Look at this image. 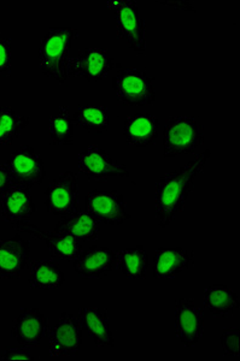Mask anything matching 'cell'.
<instances>
[{
	"label": "cell",
	"mask_w": 240,
	"mask_h": 361,
	"mask_svg": "<svg viewBox=\"0 0 240 361\" xmlns=\"http://www.w3.org/2000/svg\"><path fill=\"white\" fill-rule=\"evenodd\" d=\"M50 319L35 307L22 308L11 326V335L17 343L27 348H33L49 337Z\"/></svg>",
	"instance_id": "12"
},
{
	"label": "cell",
	"mask_w": 240,
	"mask_h": 361,
	"mask_svg": "<svg viewBox=\"0 0 240 361\" xmlns=\"http://www.w3.org/2000/svg\"><path fill=\"white\" fill-rule=\"evenodd\" d=\"M79 32L73 27H52L42 37L39 49V63L42 74L66 85L71 80V52Z\"/></svg>",
	"instance_id": "2"
},
{
	"label": "cell",
	"mask_w": 240,
	"mask_h": 361,
	"mask_svg": "<svg viewBox=\"0 0 240 361\" xmlns=\"http://www.w3.org/2000/svg\"><path fill=\"white\" fill-rule=\"evenodd\" d=\"M116 267V253L109 247L92 246L73 262L75 272L83 279H102Z\"/></svg>",
	"instance_id": "15"
},
{
	"label": "cell",
	"mask_w": 240,
	"mask_h": 361,
	"mask_svg": "<svg viewBox=\"0 0 240 361\" xmlns=\"http://www.w3.org/2000/svg\"><path fill=\"white\" fill-rule=\"evenodd\" d=\"M18 231L30 234L34 238L45 243L50 255L56 260H62V262H71L73 263L75 259L79 257L80 253L83 252V245L78 240L71 238L69 235L61 234V233H46L40 229L39 226L32 223H25L21 226H16Z\"/></svg>",
	"instance_id": "17"
},
{
	"label": "cell",
	"mask_w": 240,
	"mask_h": 361,
	"mask_svg": "<svg viewBox=\"0 0 240 361\" xmlns=\"http://www.w3.org/2000/svg\"><path fill=\"white\" fill-rule=\"evenodd\" d=\"M13 73L11 40L0 34V78H8Z\"/></svg>",
	"instance_id": "29"
},
{
	"label": "cell",
	"mask_w": 240,
	"mask_h": 361,
	"mask_svg": "<svg viewBox=\"0 0 240 361\" xmlns=\"http://www.w3.org/2000/svg\"><path fill=\"white\" fill-rule=\"evenodd\" d=\"M210 154V151L207 149L186 165L158 178L155 194V214L161 228L169 226L184 212L187 199L193 190L196 178L203 173Z\"/></svg>",
	"instance_id": "1"
},
{
	"label": "cell",
	"mask_w": 240,
	"mask_h": 361,
	"mask_svg": "<svg viewBox=\"0 0 240 361\" xmlns=\"http://www.w3.org/2000/svg\"><path fill=\"white\" fill-rule=\"evenodd\" d=\"M114 68V58L108 49L92 46L71 57L69 75L71 78H85L88 82H98L107 78Z\"/></svg>",
	"instance_id": "11"
},
{
	"label": "cell",
	"mask_w": 240,
	"mask_h": 361,
	"mask_svg": "<svg viewBox=\"0 0 240 361\" xmlns=\"http://www.w3.org/2000/svg\"><path fill=\"white\" fill-rule=\"evenodd\" d=\"M195 264V255L182 247H160L155 253L152 274L156 279H172Z\"/></svg>",
	"instance_id": "18"
},
{
	"label": "cell",
	"mask_w": 240,
	"mask_h": 361,
	"mask_svg": "<svg viewBox=\"0 0 240 361\" xmlns=\"http://www.w3.org/2000/svg\"><path fill=\"white\" fill-rule=\"evenodd\" d=\"M30 117L11 107H0V145H11L30 124Z\"/></svg>",
	"instance_id": "27"
},
{
	"label": "cell",
	"mask_w": 240,
	"mask_h": 361,
	"mask_svg": "<svg viewBox=\"0 0 240 361\" xmlns=\"http://www.w3.org/2000/svg\"><path fill=\"white\" fill-rule=\"evenodd\" d=\"M15 183L32 188L45 180L46 169L40 154L30 145H22L8 160Z\"/></svg>",
	"instance_id": "13"
},
{
	"label": "cell",
	"mask_w": 240,
	"mask_h": 361,
	"mask_svg": "<svg viewBox=\"0 0 240 361\" xmlns=\"http://www.w3.org/2000/svg\"><path fill=\"white\" fill-rule=\"evenodd\" d=\"M160 4L168 5L172 8H180V10H187V11H197L195 5L192 1H158Z\"/></svg>",
	"instance_id": "32"
},
{
	"label": "cell",
	"mask_w": 240,
	"mask_h": 361,
	"mask_svg": "<svg viewBox=\"0 0 240 361\" xmlns=\"http://www.w3.org/2000/svg\"><path fill=\"white\" fill-rule=\"evenodd\" d=\"M100 222L86 209H76L54 226V231L69 235L79 243H90L100 238Z\"/></svg>",
	"instance_id": "20"
},
{
	"label": "cell",
	"mask_w": 240,
	"mask_h": 361,
	"mask_svg": "<svg viewBox=\"0 0 240 361\" xmlns=\"http://www.w3.org/2000/svg\"><path fill=\"white\" fill-rule=\"evenodd\" d=\"M45 206L54 216L66 217L79 205V176L73 171H64L51 180L45 192Z\"/></svg>",
	"instance_id": "6"
},
{
	"label": "cell",
	"mask_w": 240,
	"mask_h": 361,
	"mask_svg": "<svg viewBox=\"0 0 240 361\" xmlns=\"http://www.w3.org/2000/svg\"><path fill=\"white\" fill-rule=\"evenodd\" d=\"M160 121L149 114L129 116L124 121V135L127 142L134 147H149L158 139Z\"/></svg>",
	"instance_id": "21"
},
{
	"label": "cell",
	"mask_w": 240,
	"mask_h": 361,
	"mask_svg": "<svg viewBox=\"0 0 240 361\" xmlns=\"http://www.w3.org/2000/svg\"><path fill=\"white\" fill-rule=\"evenodd\" d=\"M74 119L71 114V107L61 105L59 110L52 114L49 122V135L52 144L68 146L74 139Z\"/></svg>",
	"instance_id": "26"
},
{
	"label": "cell",
	"mask_w": 240,
	"mask_h": 361,
	"mask_svg": "<svg viewBox=\"0 0 240 361\" xmlns=\"http://www.w3.org/2000/svg\"><path fill=\"white\" fill-rule=\"evenodd\" d=\"M117 68L119 71L112 78V90L122 106H149L156 102L155 78L148 71L120 66Z\"/></svg>",
	"instance_id": "4"
},
{
	"label": "cell",
	"mask_w": 240,
	"mask_h": 361,
	"mask_svg": "<svg viewBox=\"0 0 240 361\" xmlns=\"http://www.w3.org/2000/svg\"><path fill=\"white\" fill-rule=\"evenodd\" d=\"M85 206L97 221L108 226H122L131 218L127 202L117 190H93L85 199Z\"/></svg>",
	"instance_id": "8"
},
{
	"label": "cell",
	"mask_w": 240,
	"mask_h": 361,
	"mask_svg": "<svg viewBox=\"0 0 240 361\" xmlns=\"http://www.w3.org/2000/svg\"><path fill=\"white\" fill-rule=\"evenodd\" d=\"M83 348V329L76 317L63 312L49 333L51 357H69L79 355Z\"/></svg>",
	"instance_id": "9"
},
{
	"label": "cell",
	"mask_w": 240,
	"mask_h": 361,
	"mask_svg": "<svg viewBox=\"0 0 240 361\" xmlns=\"http://www.w3.org/2000/svg\"><path fill=\"white\" fill-rule=\"evenodd\" d=\"M78 168L90 180L104 182L110 177H129L127 165L114 159L107 151L98 146H88L78 157Z\"/></svg>",
	"instance_id": "10"
},
{
	"label": "cell",
	"mask_w": 240,
	"mask_h": 361,
	"mask_svg": "<svg viewBox=\"0 0 240 361\" xmlns=\"http://www.w3.org/2000/svg\"><path fill=\"white\" fill-rule=\"evenodd\" d=\"M73 119L78 126L95 135H102L108 132L112 124L108 109L98 104L81 105L75 112Z\"/></svg>",
	"instance_id": "25"
},
{
	"label": "cell",
	"mask_w": 240,
	"mask_h": 361,
	"mask_svg": "<svg viewBox=\"0 0 240 361\" xmlns=\"http://www.w3.org/2000/svg\"><path fill=\"white\" fill-rule=\"evenodd\" d=\"M30 263V245L21 235L0 240V277L18 279Z\"/></svg>",
	"instance_id": "14"
},
{
	"label": "cell",
	"mask_w": 240,
	"mask_h": 361,
	"mask_svg": "<svg viewBox=\"0 0 240 361\" xmlns=\"http://www.w3.org/2000/svg\"><path fill=\"white\" fill-rule=\"evenodd\" d=\"M116 267L126 279L133 281L145 279L149 267V255L145 247L124 248L116 253Z\"/></svg>",
	"instance_id": "24"
},
{
	"label": "cell",
	"mask_w": 240,
	"mask_h": 361,
	"mask_svg": "<svg viewBox=\"0 0 240 361\" xmlns=\"http://www.w3.org/2000/svg\"><path fill=\"white\" fill-rule=\"evenodd\" d=\"M203 124L196 116L174 115L167 119L163 133V156L192 154L204 144Z\"/></svg>",
	"instance_id": "3"
},
{
	"label": "cell",
	"mask_w": 240,
	"mask_h": 361,
	"mask_svg": "<svg viewBox=\"0 0 240 361\" xmlns=\"http://www.w3.org/2000/svg\"><path fill=\"white\" fill-rule=\"evenodd\" d=\"M64 274L54 259H34L28 267V282L32 289L56 290L64 283Z\"/></svg>",
	"instance_id": "22"
},
{
	"label": "cell",
	"mask_w": 240,
	"mask_h": 361,
	"mask_svg": "<svg viewBox=\"0 0 240 361\" xmlns=\"http://www.w3.org/2000/svg\"><path fill=\"white\" fill-rule=\"evenodd\" d=\"M204 308L215 318H228L239 310V298L236 293L224 284H212L205 288Z\"/></svg>",
	"instance_id": "23"
},
{
	"label": "cell",
	"mask_w": 240,
	"mask_h": 361,
	"mask_svg": "<svg viewBox=\"0 0 240 361\" xmlns=\"http://www.w3.org/2000/svg\"><path fill=\"white\" fill-rule=\"evenodd\" d=\"M108 6L115 16L121 40H124L127 47L134 52L144 54L146 51V25L141 18L137 1L116 0L109 1Z\"/></svg>",
	"instance_id": "5"
},
{
	"label": "cell",
	"mask_w": 240,
	"mask_h": 361,
	"mask_svg": "<svg viewBox=\"0 0 240 361\" xmlns=\"http://www.w3.org/2000/svg\"><path fill=\"white\" fill-rule=\"evenodd\" d=\"M220 342L222 347L224 357H233V359H239L240 355V328L224 329L221 336Z\"/></svg>",
	"instance_id": "28"
},
{
	"label": "cell",
	"mask_w": 240,
	"mask_h": 361,
	"mask_svg": "<svg viewBox=\"0 0 240 361\" xmlns=\"http://www.w3.org/2000/svg\"><path fill=\"white\" fill-rule=\"evenodd\" d=\"M175 336L187 348L195 347L204 336V311L193 299L180 298L174 302Z\"/></svg>",
	"instance_id": "7"
},
{
	"label": "cell",
	"mask_w": 240,
	"mask_h": 361,
	"mask_svg": "<svg viewBox=\"0 0 240 361\" xmlns=\"http://www.w3.org/2000/svg\"><path fill=\"white\" fill-rule=\"evenodd\" d=\"M13 185H15V180L8 164L6 163L0 164V194L3 195Z\"/></svg>",
	"instance_id": "31"
},
{
	"label": "cell",
	"mask_w": 240,
	"mask_h": 361,
	"mask_svg": "<svg viewBox=\"0 0 240 361\" xmlns=\"http://www.w3.org/2000/svg\"><path fill=\"white\" fill-rule=\"evenodd\" d=\"M37 211L30 188L25 185H15L3 194L1 197V216L4 222L18 226L28 223Z\"/></svg>",
	"instance_id": "16"
},
{
	"label": "cell",
	"mask_w": 240,
	"mask_h": 361,
	"mask_svg": "<svg viewBox=\"0 0 240 361\" xmlns=\"http://www.w3.org/2000/svg\"><path fill=\"white\" fill-rule=\"evenodd\" d=\"M83 331H86L97 347H115L108 312L104 308L83 306L78 314Z\"/></svg>",
	"instance_id": "19"
},
{
	"label": "cell",
	"mask_w": 240,
	"mask_h": 361,
	"mask_svg": "<svg viewBox=\"0 0 240 361\" xmlns=\"http://www.w3.org/2000/svg\"><path fill=\"white\" fill-rule=\"evenodd\" d=\"M0 359L4 361L10 360H35L33 353L27 347H6L3 349Z\"/></svg>",
	"instance_id": "30"
}]
</instances>
